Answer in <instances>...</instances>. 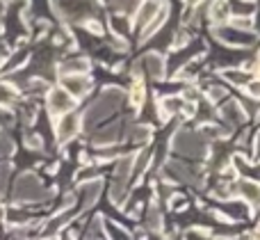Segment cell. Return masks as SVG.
Instances as JSON below:
<instances>
[{
    "label": "cell",
    "instance_id": "6da1fadb",
    "mask_svg": "<svg viewBox=\"0 0 260 240\" xmlns=\"http://www.w3.org/2000/svg\"><path fill=\"white\" fill-rule=\"evenodd\" d=\"M46 197H48V192L41 188V183L32 174L18 176L16 186H14V199L16 201H41Z\"/></svg>",
    "mask_w": 260,
    "mask_h": 240
},
{
    "label": "cell",
    "instance_id": "7a4b0ae2",
    "mask_svg": "<svg viewBox=\"0 0 260 240\" xmlns=\"http://www.w3.org/2000/svg\"><path fill=\"white\" fill-rule=\"evenodd\" d=\"M73 103L76 101H73V96L67 89H53L48 94V110L53 114H67L73 108Z\"/></svg>",
    "mask_w": 260,
    "mask_h": 240
},
{
    "label": "cell",
    "instance_id": "3957f363",
    "mask_svg": "<svg viewBox=\"0 0 260 240\" xmlns=\"http://www.w3.org/2000/svg\"><path fill=\"white\" fill-rule=\"evenodd\" d=\"M78 128H80V117H78V114H67V117H62V122H59V126H57L59 142H69L78 133Z\"/></svg>",
    "mask_w": 260,
    "mask_h": 240
},
{
    "label": "cell",
    "instance_id": "277c9868",
    "mask_svg": "<svg viewBox=\"0 0 260 240\" xmlns=\"http://www.w3.org/2000/svg\"><path fill=\"white\" fill-rule=\"evenodd\" d=\"M64 89L71 96H82L89 89V80L85 76H67L64 78Z\"/></svg>",
    "mask_w": 260,
    "mask_h": 240
},
{
    "label": "cell",
    "instance_id": "5b68a950",
    "mask_svg": "<svg viewBox=\"0 0 260 240\" xmlns=\"http://www.w3.org/2000/svg\"><path fill=\"white\" fill-rule=\"evenodd\" d=\"M157 7L153 0H148V3L142 5V9H139V16H137V23L139 25H146V23H153V16H155Z\"/></svg>",
    "mask_w": 260,
    "mask_h": 240
},
{
    "label": "cell",
    "instance_id": "8992f818",
    "mask_svg": "<svg viewBox=\"0 0 260 240\" xmlns=\"http://www.w3.org/2000/svg\"><path fill=\"white\" fill-rule=\"evenodd\" d=\"M87 71V62L85 59H69V62L62 64V73L64 76H69V73H85Z\"/></svg>",
    "mask_w": 260,
    "mask_h": 240
},
{
    "label": "cell",
    "instance_id": "52a82bcc",
    "mask_svg": "<svg viewBox=\"0 0 260 240\" xmlns=\"http://www.w3.org/2000/svg\"><path fill=\"white\" fill-rule=\"evenodd\" d=\"M14 99H16V89L9 82H0V105L12 103Z\"/></svg>",
    "mask_w": 260,
    "mask_h": 240
},
{
    "label": "cell",
    "instance_id": "ba28073f",
    "mask_svg": "<svg viewBox=\"0 0 260 240\" xmlns=\"http://www.w3.org/2000/svg\"><path fill=\"white\" fill-rule=\"evenodd\" d=\"M12 151H14V140H12L9 135H5V133H3V135H0V154H3V156H9Z\"/></svg>",
    "mask_w": 260,
    "mask_h": 240
},
{
    "label": "cell",
    "instance_id": "9c48e42d",
    "mask_svg": "<svg viewBox=\"0 0 260 240\" xmlns=\"http://www.w3.org/2000/svg\"><path fill=\"white\" fill-rule=\"evenodd\" d=\"M25 59H27V50H18V53H16V55H14V57H12V59H9L7 69H9V71H12V69L21 67V64H23V62H25Z\"/></svg>",
    "mask_w": 260,
    "mask_h": 240
},
{
    "label": "cell",
    "instance_id": "30bf717a",
    "mask_svg": "<svg viewBox=\"0 0 260 240\" xmlns=\"http://www.w3.org/2000/svg\"><path fill=\"white\" fill-rule=\"evenodd\" d=\"M146 62H148V69H151L153 76H162V62H160V57L151 55V57H146Z\"/></svg>",
    "mask_w": 260,
    "mask_h": 240
},
{
    "label": "cell",
    "instance_id": "8fae6325",
    "mask_svg": "<svg viewBox=\"0 0 260 240\" xmlns=\"http://www.w3.org/2000/svg\"><path fill=\"white\" fill-rule=\"evenodd\" d=\"M142 101H144V85H142V80H137L133 85V103L139 105Z\"/></svg>",
    "mask_w": 260,
    "mask_h": 240
},
{
    "label": "cell",
    "instance_id": "7c38bea8",
    "mask_svg": "<svg viewBox=\"0 0 260 240\" xmlns=\"http://www.w3.org/2000/svg\"><path fill=\"white\" fill-rule=\"evenodd\" d=\"M7 178H9V165H0V192L7 186Z\"/></svg>",
    "mask_w": 260,
    "mask_h": 240
},
{
    "label": "cell",
    "instance_id": "4fadbf2b",
    "mask_svg": "<svg viewBox=\"0 0 260 240\" xmlns=\"http://www.w3.org/2000/svg\"><path fill=\"white\" fill-rule=\"evenodd\" d=\"M249 94H251V96H260V80H256V82H251V85H249Z\"/></svg>",
    "mask_w": 260,
    "mask_h": 240
},
{
    "label": "cell",
    "instance_id": "5bb4252c",
    "mask_svg": "<svg viewBox=\"0 0 260 240\" xmlns=\"http://www.w3.org/2000/svg\"><path fill=\"white\" fill-rule=\"evenodd\" d=\"M27 144H30V146H35V149H39V146H41V140H39V137H32V135H27Z\"/></svg>",
    "mask_w": 260,
    "mask_h": 240
},
{
    "label": "cell",
    "instance_id": "9a60e30c",
    "mask_svg": "<svg viewBox=\"0 0 260 240\" xmlns=\"http://www.w3.org/2000/svg\"><path fill=\"white\" fill-rule=\"evenodd\" d=\"M5 218V211H3V206H0V220H3Z\"/></svg>",
    "mask_w": 260,
    "mask_h": 240
},
{
    "label": "cell",
    "instance_id": "2e32d148",
    "mask_svg": "<svg viewBox=\"0 0 260 240\" xmlns=\"http://www.w3.org/2000/svg\"><path fill=\"white\" fill-rule=\"evenodd\" d=\"M0 67H3V57H0Z\"/></svg>",
    "mask_w": 260,
    "mask_h": 240
},
{
    "label": "cell",
    "instance_id": "e0dca14e",
    "mask_svg": "<svg viewBox=\"0 0 260 240\" xmlns=\"http://www.w3.org/2000/svg\"><path fill=\"white\" fill-rule=\"evenodd\" d=\"M258 73H260V69H258Z\"/></svg>",
    "mask_w": 260,
    "mask_h": 240
}]
</instances>
